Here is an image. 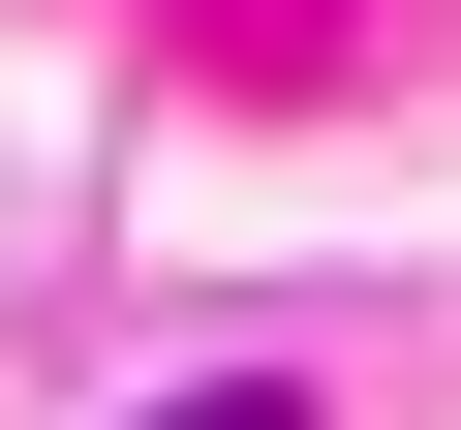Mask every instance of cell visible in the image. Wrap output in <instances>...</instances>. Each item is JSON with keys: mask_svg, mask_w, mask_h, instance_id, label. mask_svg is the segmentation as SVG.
<instances>
[{"mask_svg": "<svg viewBox=\"0 0 461 430\" xmlns=\"http://www.w3.org/2000/svg\"><path fill=\"white\" fill-rule=\"evenodd\" d=\"M185 430H308V399H277V369H247V399H185Z\"/></svg>", "mask_w": 461, "mask_h": 430, "instance_id": "obj_1", "label": "cell"}]
</instances>
